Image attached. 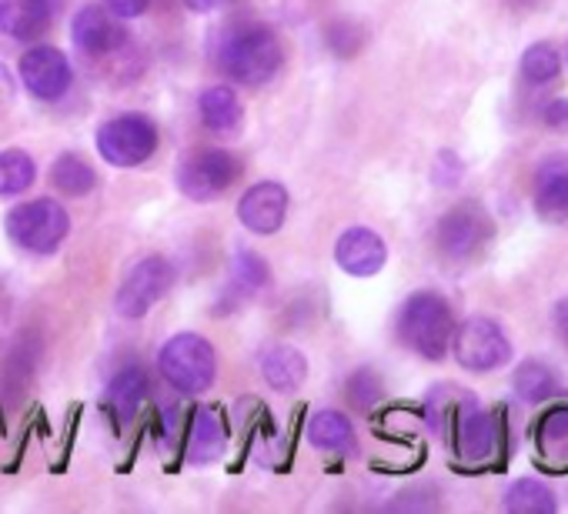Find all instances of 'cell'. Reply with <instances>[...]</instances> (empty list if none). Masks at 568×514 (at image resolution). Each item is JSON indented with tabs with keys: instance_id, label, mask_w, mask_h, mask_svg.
<instances>
[{
	"instance_id": "cell-2",
	"label": "cell",
	"mask_w": 568,
	"mask_h": 514,
	"mask_svg": "<svg viewBox=\"0 0 568 514\" xmlns=\"http://www.w3.org/2000/svg\"><path fill=\"white\" fill-rule=\"evenodd\" d=\"M455 318L442 295L415 291L398 315V338L425 361H442L452 348Z\"/></svg>"
},
{
	"instance_id": "cell-23",
	"label": "cell",
	"mask_w": 568,
	"mask_h": 514,
	"mask_svg": "<svg viewBox=\"0 0 568 514\" xmlns=\"http://www.w3.org/2000/svg\"><path fill=\"white\" fill-rule=\"evenodd\" d=\"M51 184L58 194H68V197H84L98 187V174L94 167L81 157V154H61L51 167Z\"/></svg>"
},
{
	"instance_id": "cell-8",
	"label": "cell",
	"mask_w": 568,
	"mask_h": 514,
	"mask_svg": "<svg viewBox=\"0 0 568 514\" xmlns=\"http://www.w3.org/2000/svg\"><path fill=\"white\" fill-rule=\"evenodd\" d=\"M241 161L224 151V147H207V151H197L191 154L181 167H178V187L184 197L191 201H214L221 197L237 177H241Z\"/></svg>"
},
{
	"instance_id": "cell-18",
	"label": "cell",
	"mask_w": 568,
	"mask_h": 514,
	"mask_svg": "<svg viewBox=\"0 0 568 514\" xmlns=\"http://www.w3.org/2000/svg\"><path fill=\"white\" fill-rule=\"evenodd\" d=\"M197 114H201V124L211 134H234L241 127V121H244V107H241L237 94L231 88H221V84L201 91Z\"/></svg>"
},
{
	"instance_id": "cell-24",
	"label": "cell",
	"mask_w": 568,
	"mask_h": 514,
	"mask_svg": "<svg viewBox=\"0 0 568 514\" xmlns=\"http://www.w3.org/2000/svg\"><path fill=\"white\" fill-rule=\"evenodd\" d=\"M511 384H515V394H518L521 401H528V404H541V401H548L551 394H558V388H561V384H558V374H555L548 364H541V361H525V364H518Z\"/></svg>"
},
{
	"instance_id": "cell-25",
	"label": "cell",
	"mask_w": 568,
	"mask_h": 514,
	"mask_svg": "<svg viewBox=\"0 0 568 514\" xmlns=\"http://www.w3.org/2000/svg\"><path fill=\"white\" fill-rule=\"evenodd\" d=\"M555 507H558V501H555L551 487H545L535 477L515 481L505 494V511H515V514H555Z\"/></svg>"
},
{
	"instance_id": "cell-10",
	"label": "cell",
	"mask_w": 568,
	"mask_h": 514,
	"mask_svg": "<svg viewBox=\"0 0 568 514\" xmlns=\"http://www.w3.org/2000/svg\"><path fill=\"white\" fill-rule=\"evenodd\" d=\"M18 71H21L24 88L38 101H58V97H64L68 88H71V81H74L71 61L58 48H31L21 58Z\"/></svg>"
},
{
	"instance_id": "cell-14",
	"label": "cell",
	"mask_w": 568,
	"mask_h": 514,
	"mask_svg": "<svg viewBox=\"0 0 568 514\" xmlns=\"http://www.w3.org/2000/svg\"><path fill=\"white\" fill-rule=\"evenodd\" d=\"M227 418L217 404H204L187 418V434H184V451L181 458H187L191 464H211L224 454L227 448Z\"/></svg>"
},
{
	"instance_id": "cell-21",
	"label": "cell",
	"mask_w": 568,
	"mask_h": 514,
	"mask_svg": "<svg viewBox=\"0 0 568 514\" xmlns=\"http://www.w3.org/2000/svg\"><path fill=\"white\" fill-rule=\"evenodd\" d=\"M144 398H148V374L141 368H121L108 384V408L118 414V421L138 418Z\"/></svg>"
},
{
	"instance_id": "cell-5",
	"label": "cell",
	"mask_w": 568,
	"mask_h": 514,
	"mask_svg": "<svg viewBox=\"0 0 568 514\" xmlns=\"http://www.w3.org/2000/svg\"><path fill=\"white\" fill-rule=\"evenodd\" d=\"M98 154L111 167H138L158 151V127L144 114H121L98 127Z\"/></svg>"
},
{
	"instance_id": "cell-20",
	"label": "cell",
	"mask_w": 568,
	"mask_h": 514,
	"mask_svg": "<svg viewBox=\"0 0 568 514\" xmlns=\"http://www.w3.org/2000/svg\"><path fill=\"white\" fill-rule=\"evenodd\" d=\"M535 444H538V458L548 467L568 471V404L545 411L535 431Z\"/></svg>"
},
{
	"instance_id": "cell-30",
	"label": "cell",
	"mask_w": 568,
	"mask_h": 514,
	"mask_svg": "<svg viewBox=\"0 0 568 514\" xmlns=\"http://www.w3.org/2000/svg\"><path fill=\"white\" fill-rule=\"evenodd\" d=\"M541 121H545V127H548V131H558V134H565V131H568V97H558V101L545 104V114H541Z\"/></svg>"
},
{
	"instance_id": "cell-7",
	"label": "cell",
	"mask_w": 568,
	"mask_h": 514,
	"mask_svg": "<svg viewBox=\"0 0 568 514\" xmlns=\"http://www.w3.org/2000/svg\"><path fill=\"white\" fill-rule=\"evenodd\" d=\"M435 240L448 261H471V257L491 240V217L478 201H462L442 214Z\"/></svg>"
},
{
	"instance_id": "cell-6",
	"label": "cell",
	"mask_w": 568,
	"mask_h": 514,
	"mask_svg": "<svg viewBox=\"0 0 568 514\" xmlns=\"http://www.w3.org/2000/svg\"><path fill=\"white\" fill-rule=\"evenodd\" d=\"M452 351L458 358V364L465 371H475V374H485V371H495L501 364L511 361V341L508 335L501 331L498 321L491 318H468L455 328L452 335Z\"/></svg>"
},
{
	"instance_id": "cell-33",
	"label": "cell",
	"mask_w": 568,
	"mask_h": 514,
	"mask_svg": "<svg viewBox=\"0 0 568 514\" xmlns=\"http://www.w3.org/2000/svg\"><path fill=\"white\" fill-rule=\"evenodd\" d=\"M551 325H555V335L561 338V345L568 348V298H561V301L551 308Z\"/></svg>"
},
{
	"instance_id": "cell-22",
	"label": "cell",
	"mask_w": 568,
	"mask_h": 514,
	"mask_svg": "<svg viewBox=\"0 0 568 514\" xmlns=\"http://www.w3.org/2000/svg\"><path fill=\"white\" fill-rule=\"evenodd\" d=\"M308 441L318 448V451H328V454H348L355 451V428L345 414L338 411H318L312 414L308 421Z\"/></svg>"
},
{
	"instance_id": "cell-4",
	"label": "cell",
	"mask_w": 568,
	"mask_h": 514,
	"mask_svg": "<svg viewBox=\"0 0 568 514\" xmlns=\"http://www.w3.org/2000/svg\"><path fill=\"white\" fill-rule=\"evenodd\" d=\"M4 230L28 254H54L71 230V217L54 197H38V201L18 204L4 217Z\"/></svg>"
},
{
	"instance_id": "cell-13",
	"label": "cell",
	"mask_w": 568,
	"mask_h": 514,
	"mask_svg": "<svg viewBox=\"0 0 568 514\" xmlns=\"http://www.w3.org/2000/svg\"><path fill=\"white\" fill-rule=\"evenodd\" d=\"M335 261L352 278H375L388 261V247L372 227H348L335 244Z\"/></svg>"
},
{
	"instance_id": "cell-19",
	"label": "cell",
	"mask_w": 568,
	"mask_h": 514,
	"mask_svg": "<svg viewBox=\"0 0 568 514\" xmlns=\"http://www.w3.org/2000/svg\"><path fill=\"white\" fill-rule=\"evenodd\" d=\"M535 214L545 224H565L568 220V167L548 164L538 174V184H535Z\"/></svg>"
},
{
	"instance_id": "cell-28",
	"label": "cell",
	"mask_w": 568,
	"mask_h": 514,
	"mask_svg": "<svg viewBox=\"0 0 568 514\" xmlns=\"http://www.w3.org/2000/svg\"><path fill=\"white\" fill-rule=\"evenodd\" d=\"M558 71H561V58L551 44H531L521 54V78L528 84H548L558 78Z\"/></svg>"
},
{
	"instance_id": "cell-9",
	"label": "cell",
	"mask_w": 568,
	"mask_h": 514,
	"mask_svg": "<svg viewBox=\"0 0 568 514\" xmlns=\"http://www.w3.org/2000/svg\"><path fill=\"white\" fill-rule=\"evenodd\" d=\"M171 278H174L171 261H164V257H158V254L144 257V261H138L128 271V278L121 281V288L114 295V311L128 321L144 318L168 295Z\"/></svg>"
},
{
	"instance_id": "cell-26",
	"label": "cell",
	"mask_w": 568,
	"mask_h": 514,
	"mask_svg": "<svg viewBox=\"0 0 568 514\" xmlns=\"http://www.w3.org/2000/svg\"><path fill=\"white\" fill-rule=\"evenodd\" d=\"M38 181V164L28 151H4L0 154V197H18L31 191Z\"/></svg>"
},
{
	"instance_id": "cell-1",
	"label": "cell",
	"mask_w": 568,
	"mask_h": 514,
	"mask_svg": "<svg viewBox=\"0 0 568 514\" xmlns=\"http://www.w3.org/2000/svg\"><path fill=\"white\" fill-rule=\"evenodd\" d=\"M281 61H284L281 41L264 24H237L221 34L217 64L234 84H244V88L267 84L277 74Z\"/></svg>"
},
{
	"instance_id": "cell-27",
	"label": "cell",
	"mask_w": 568,
	"mask_h": 514,
	"mask_svg": "<svg viewBox=\"0 0 568 514\" xmlns=\"http://www.w3.org/2000/svg\"><path fill=\"white\" fill-rule=\"evenodd\" d=\"M271 271H267V261L254 250H237L234 261H231V281H234V291L241 295H254L267 285Z\"/></svg>"
},
{
	"instance_id": "cell-32",
	"label": "cell",
	"mask_w": 568,
	"mask_h": 514,
	"mask_svg": "<svg viewBox=\"0 0 568 514\" xmlns=\"http://www.w3.org/2000/svg\"><path fill=\"white\" fill-rule=\"evenodd\" d=\"M104 4H108L111 14H118V18H141V14L151 8V0H104Z\"/></svg>"
},
{
	"instance_id": "cell-31",
	"label": "cell",
	"mask_w": 568,
	"mask_h": 514,
	"mask_svg": "<svg viewBox=\"0 0 568 514\" xmlns=\"http://www.w3.org/2000/svg\"><path fill=\"white\" fill-rule=\"evenodd\" d=\"M78 424H81V404H74L71 408V414H68V431H64V451H61V458H58V471H64L68 467V458H71V448H74V434H78Z\"/></svg>"
},
{
	"instance_id": "cell-16",
	"label": "cell",
	"mask_w": 568,
	"mask_h": 514,
	"mask_svg": "<svg viewBox=\"0 0 568 514\" xmlns=\"http://www.w3.org/2000/svg\"><path fill=\"white\" fill-rule=\"evenodd\" d=\"M64 0H0V34L14 41H34L48 34Z\"/></svg>"
},
{
	"instance_id": "cell-3",
	"label": "cell",
	"mask_w": 568,
	"mask_h": 514,
	"mask_svg": "<svg viewBox=\"0 0 568 514\" xmlns=\"http://www.w3.org/2000/svg\"><path fill=\"white\" fill-rule=\"evenodd\" d=\"M158 364H161V374L164 381L178 391V394H204L211 384H214V374H217V354L211 348L207 338L201 335H174L171 341H164L161 354H158Z\"/></svg>"
},
{
	"instance_id": "cell-11",
	"label": "cell",
	"mask_w": 568,
	"mask_h": 514,
	"mask_svg": "<svg viewBox=\"0 0 568 514\" xmlns=\"http://www.w3.org/2000/svg\"><path fill=\"white\" fill-rule=\"evenodd\" d=\"M284 214H288V187L277 181H261L247 187L237 201V220L257 237L277 234Z\"/></svg>"
},
{
	"instance_id": "cell-12",
	"label": "cell",
	"mask_w": 568,
	"mask_h": 514,
	"mask_svg": "<svg viewBox=\"0 0 568 514\" xmlns=\"http://www.w3.org/2000/svg\"><path fill=\"white\" fill-rule=\"evenodd\" d=\"M118 14H108L98 4H84L71 21V38L81 54L88 58H108L128 44V31L114 21Z\"/></svg>"
},
{
	"instance_id": "cell-29",
	"label": "cell",
	"mask_w": 568,
	"mask_h": 514,
	"mask_svg": "<svg viewBox=\"0 0 568 514\" xmlns=\"http://www.w3.org/2000/svg\"><path fill=\"white\" fill-rule=\"evenodd\" d=\"M348 398H352L355 408H372L382 398V378L372 368L355 371L352 381H348Z\"/></svg>"
},
{
	"instance_id": "cell-34",
	"label": "cell",
	"mask_w": 568,
	"mask_h": 514,
	"mask_svg": "<svg viewBox=\"0 0 568 514\" xmlns=\"http://www.w3.org/2000/svg\"><path fill=\"white\" fill-rule=\"evenodd\" d=\"M224 0H187V8L191 11H197V14H207V11H214V8H221Z\"/></svg>"
},
{
	"instance_id": "cell-17",
	"label": "cell",
	"mask_w": 568,
	"mask_h": 514,
	"mask_svg": "<svg viewBox=\"0 0 568 514\" xmlns=\"http://www.w3.org/2000/svg\"><path fill=\"white\" fill-rule=\"evenodd\" d=\"M261 378L277 394H292L308 378V358L292 345H274L261 354Z\"/></svg>"
},
{
	"instance_id": "cell-15",
	"label": "cell",
	"mask_w": 568,
	"mask_h": 514,
	"mask_svg": "<svg viewBox=\"0 0 568 514\" xmlns=\"http://www.w3.org/2000/svg\"><path fill=\"white\" fill-rule=\"evenodd\" d=\"M498 418L478 408L455 414V454L465 464H485L498 451Z\"/></svg>"
}]
</instances>
